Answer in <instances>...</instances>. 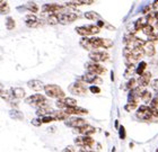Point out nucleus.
<instances>
[{"label": "nucleus", "mask_w": 158, "mask_h": 152, "mask_svg": "<svg viewBox=\"0 0 158 152\" xmlns=\"http://www.w3.org/2000/svg\"><path fill=\"white\" fill-rule=\"evenodd\" d=\"M44 91H45L46 96L51 97V98H58V99L64 98V91L61 87L56 86V85H45Z\"/></svg>", "instance_id": "1"}, {"label": "nucleus", "mask_w": 158, "mask_h": 152, "mask_svg": "<svg viewBox=\"0 0 158 152\" xmlns=\"http://www.w3.org/2000/svg\"><path fill=\"white\" fill-rule=\"evenodd\" d=\"M25 102L28 104V105L34 106V107H36V108L39 109V108H41L42 106L46 105V97L41 95V94H35V95H32V96H30L28 98H26Z\"/></svg>", "instance_id": "2"}, {"label": "nucleus", "mask_w": 158, "mask_h": 152, "mask_svg": "<svg viewBox=\"0 0 158 152\" xmlns=\"http://www.w3.org/2000/svg\"><path fill=\"white\" fill-rule=\"evenodd\" d=\"M99 28L97 25H87V26H80V27H77L76 28V32L80 35V36H84V37H87V36H90V35H95V34L99 33Z\"/></svg>", "instance_id": "3"}, {"label": "nucleus", "mask_w": 158, "mask_h": 152, "mask_svg": "<svg viewBox=\"0 0 158 152\" xmlns=\"http://www.w3.org/2000/svg\"><path fill=\"white\" fill-rule=\"evenodd\" d=\"M70 93L73 94V95H77V96H84L87 93V89H86V83L81 80H79L77 82H75L73 85L69 87Z\"/></svg>", "instance_id": "4"}, {"label": "nucleus", "mask_w": 158, "mask_h": 152, "mask_svg": "<svg viewBox=\"0 0 158 152\" xmlns=\"http://www.w3.org/2000/svg\"><path fill=\"white\" fill-rule=\"evenodd\" d=\"M64 124L69 127H75V129H80L82 126L87 125V121L81 117H69V118L64 121Z\"/></svg>", "instance_id": "5"}, {"label": "nucleus", "mask_w": 158, "mask_h": 152, "mask_svg": "<svg viewBox=\"0 0 158 152\" xmlns=\"http://www.w3.org/2000/svg\"><path fill=\"white\" fill-rule=\"evenodd\" d=\"M63 9H64V7L58 5V3H46L42 7V10L44 13H50L51 15L61 13V11H63Z\"/></svg>", "instance_id": "6"}, {"label": "nucleus", "mask_w": 158, "mask_h": 152, "mask_svg": "<svg viewBox=\"0 0 158 152\" xmlns=\"http://www.w3.org/2000/svg\"><path fill=\"white\" fill-rule=\"evenodd\" d=\"M89 59L92 60L93 62L98 63V62H104L109 59V54L106 52H99V51H94V52L89 53Z\"/></svg>", "instance_id": "7"}, {"label": "nucleus", "mask_w": 158, "mask_h": 152, "mask_svg": "<svg viewBox=\"0 0 158 152\" xmlns=\"http://www.w3.org/2000/svg\"><path fill=\"white\" fill-rule=\"evenodd\" d=\"M87 70H88V72L90 73H94L96 76H99V74H104L106 71V69L104 66H102L101 64H97L95 62H90V63H87V66H86Z\"/></svg>", "instance_id": "8"}, {"label": "nucleus", "mask_w": 158, "mask_h": 152, "mask_svg": "<svg viewBox=\"0 0 158 152\" xmlns=\"http://www.w3.org/2000/svg\"><path fill=\"white\" fill-rule=\"evenodd\" d=\"M137 117L140 119H143V121H150L152 118H154L150 114V110H149V107L147 106H140L137 112Z\"/></svg>", "instance_id": "9"}, {"label": "nucleus", "mask_w": 158, "mask_h": 152, "mask_svg": "<svg viewBox=\"0 0 158 152\" xmlns=\"http://www.w3.org/2000/svg\"><path fill=\"white\" fill-rule=\"evenodd\" d=\"M60 18V24L62 25H67V24H70L75 22V20L78 18V15L76 13H67V14H61L59 15Z\"/></svg>", "instance_id": "10"}, {"label": "nucleus", "mask_w": 158, "mask_h": 152, "mask_svg": "<svg viewBox=\"0 0 158 152\" xmlns=\"http://www.w3.org/2000/svg\"><path fill=\"white\" fill-rule=\"evenodd\" d=\"M25 23H26V25L30 28H35V27L40 26L41 25V20L37 18L36 16H34V15H27L26 17H25Z\"/></svg>", "instance_id": "11"}, {"label": "nucleus", "mask_w": 158, "mask_h": 152, "mask_svg": "<svg viewBox=\"0 0 158 152\" xmlns=\"http://www.w3.org/2000/svg\"><path fill=\"white\" fill-rule=\"evenodd\" d=\"M150 79H152V73L150 72H145L142 76H140L137 80V82H138V86L139 87H142V88H145L147 87L150 83Z\"/></svg>", "instance_id": "12"}, {"label": "nucleus", "mask_w": 158, "mask_h": 152, "mask_svg": "<svg viewBox=\"0 0 158 152\" xmlns=\"http://www.w3.org/2000/svg\"><path fill=\"white\" fill-rule=\"evenodd\" d=\"M68 115H85L88 113V110L82 107H71V108H64L63 109Z\"/></svg>", "instance_id": "13"}, {"label": "nucleus", "mask_w": 158, "mask_h": 152, "mask_svg": "<svg viewBox=\"0 0 158 152\" xmlns=\"http://www.w3.org/2000/svg\"><path fill=\"white\" fill-rule=\"evenodd\" d=\"M27 86L30 87L31 89L35 90V91H42L44 90V85H43L42 81H40V80H30L28 82H27Z\"/></svg>", "instance_id": "14"}, {"label": "nucleus", "mask_w": 158, "mask_h": 152, "mask_svg": "<svg viewBox=\"0 0 158 152\" xmlns=\"http://www.w3.org/2000/svg\"><path fill=\"white\" fill-rule=\"evenodd\" d=\"M77 131H78L80 134H82L84 136H89L96 132V129L94 127V126L87 124V125L82 126V127H80V129H77Z\"/></svg>", "instance_id": "15"}, {"label": "nucleus", "mask_w": 158, "mask_h": 152, "mask_svg": "<svg viewBox=\"0 0 158 152\" xmlns=\"http://www.w3.org/2000/svg\"><path fill=\"white\" fill-rule=\"evenodd\" d=\"M142 50H143V53H145L146 55H148V56H154L156 53L155 45L152 43H150V42H148V41H146L145 45L142 47Z\"/></svg>", "instance_id": "16"}, {"label": "nucleus", "mask_w": 158, "mask_h": 152, "mask_svg": "<svg viewBox=\"0 0 158 152\" xmlns=\"http://www.w3.org/2000/svg\"><path fill=\"white\" fill-rule=\"evenodd\" d=\"M53 113V109L52 107H50L48 104L44 106H42L41 108H39L36 110V115L37 116H46V115H51Z\"/></svg>", "instance_id": "17"}, {"label": "nucleus", "mask_w": 158, "mask_h": 152, "mask_svg": "<svg viewBox=\"0 0 158 152\" xmlns=\"http://www.w3.org/2000/svg\"><path fill=\"white\" fill-rule=\"evenodd\" d=\"M97 77L96 74H94V73H85L84 76H81V78H80V80L81 81H84L85 83H95V80L97 79Z\"/></svg>", "instance_id": "18"}, {"label": "nucleus", "mask_w": 158, "mask_h": 152, "mask_svg": "<svg viewBox=\"0 0 158 152\" xmlns=\"http://www.w3.org/2000/svg\"><path fill=\"white\" fill-rule=\"evenodd\" d=\"M11 95H13L14 98H17V99H22L25 97V90L23 88H19V87H16V88H13L11 89Z\"/></svg>", "instance_id": "19"}, {"label": "nucleus", "mask_w": 158, "mask_h": 152, "mask_svg": "<svg viewBox=\"0 0 158 152\" xmlns=\"http://www.w3.org/2000/svg\"><path fill=\"white\" fill-rule=\"evenodd\" d=\"M157 20H158V11L157 10H152V13H149L148 17H147V22H148L149 25H152L154 23H157Z\"/></svg>", "instance_id": "20"}, {"label": "nucleus", "mask_w": 158, "mask_h": 152, "mask_svg": "<svg viewBox=\"0 0 158 152\" xmlns=\"http://www.w3.org/2000/svg\"><path fill=\"white\" fill-rule=\"evenodd\" d=\"M46 22H48L49 25H56V24H59L60 23L59 14H52V15H50L46 18Z\"/></svg>", "instance_id": "21"}, {"label": "nucleus", "mask_w": 158, "mask_h": 152, "mask_svg": "<svg viewBox=\"0 0 158 152\" xmlns=\"http://www.w3.org/2000/svg\"><path fill=\"white\" fill-rule=\"evenodd\" d=\"M147 24H148V22H147V18H145V17H141V18H139V19L135 20V27L138 30H142V28H143Z\"/></svg>", "instance_id": "22"}, {"label": "nucleus", "mask_w": 158, "mask_h": 152, "mask_svg": "<svg viewBox=\"0 0 158 152\" xmlns=\"http://www.w3.org/2000/svg\"><path fill=\"white\" fill-rule=\"evenodd\" d=\"M63 102H64V106H66V108L77 107V100L75 99V98H70V97L63 98Z\"/></svg>", "instance_id": "23"}, {"label": "nucleus", "mask_w": 158, "mask_h": 152, "mask_svg": "<svg viewBox=\"0 0 158 152\" xmlns=\"http://www.w3.org/2000/svg\"><path fill=\"white\" fill-rule=\"evenodd\" d=\"M85 17L89 20H97V22L101 20V16L97 13H95V11H87L85 14Z\"/></svg>", "instance_id": "24"}, {"label": "nucleus", "mask_w": 158, "mask_h": 152, "mask_svg": "<svg viewBox=\"0 0 158 152\" xmlns=\"http://www.w3.org/2000/svg\"><path fill=\"white\" fill-rule=\"evenodd\" d=\"M146 68H147V63L143 62V61H142V62L139 63L138 68L135 69V73H137V74H139V77L142 76V74H143V73L146 72V71H145Z\"/></svg>", "instance_id": "25"}, {"label": "nucleus", "mask_w": 158, "mask_h": 152, "mask_svg": "<svg viewBox=\"0 0 158 152\" xmlns=\"http://www.w3.org/2000/svg\"><path fill=\"white\" fill-rule=\"evenodd\" d=\"M138 87V82H137V80L131 78V79H129L128 83H127V89L130 91V90H133L135 88Z\"/></svg>", "instance_id": "26"}, {"label": "nucleus", "mask_w": 158, "mask_h": 152, "mask_svg": "<svg viewBox=\"0 0 158 152\" xmlns=\"http://www.w3.org/2000/svg\"><path fill=\"white\" fill-rule=\"evenodd\" d=\"M25 8H26L27 10H30L31 13H34V14L39 11V7H37V5L35 2H27Z\"/></svg>", "instance_id": "27"}, {"label": "nucleus", "mask_w": 158, "mask_h": 152, "mask_svg": "<svg viewBox=\"0 0 158 152\" xmlns=\"http://www.w3.org/2000/svg\"><path fill=\"white\" fill-rule=\"evenodd\" d=\"M142 32H143V34H146L147 36H149V35H152V34L155 33L154 26H152V25H149V24H147V25L142 28Z\"/></svg>", "instance_id": "28"}, {"label": "nucleus", "mask_w": 158, "mask_h": 152, "mask_svg": "<svg viewBox=\"0 0 158 152\" xmlns=\"http://www.w3.org/2000/svg\"><path fill=\"white\" fill-rule=\"evenodd\" d=\"M10 116H11V118H16V119L23 118V114H22L18 109H13V110H10Z\"/></svg>", "instance_id": "29"}, {"label": "nucleus", "mask_w": 158, "mask_h": 152, "mask_svg": "<svg viewBox=\"0 0 158 152\" xmlns=\"http://www.w3.org/2000/svg\"><path fill=\"white\" fill-rule=\"evenodd\" d=\"M15 26H16L15 20H14L11 17H8V18L6 19V27L9 30H14V28H15Z\"/></svg>", "instance_id": "30"}, {"label": "nucleus", "mask_w": 158, "mask_h": 152, "mask_svg": "<svg viewBox=\"0 0 158 152\" xmlns=\"http://www.w3.org/2000/svg\"><path fill=\"white\" fill-rule=\"evenodd\" d=\"M141 99L143 100L145 102H152V93L150 91H148V90H145L143 91V94H142V96H141Z\"/></svg>", "instance_id": "31"}, {"label": "nucleus", "mask_w": 158, "mask_h": 152, "mask_svg": "<svg viewBox=\"0 0 158 152\" xmlns=\"http://www.w3.org/2000/svg\"><path fill=\"white\" fill-rule=\"evenodd\" d=\"M113 41L110 40V38H102V47L104 49H110V47L113 46Z\"/></svg>", "instance_id": "32"}, {"label": "nucleus", "mask_w": 158, "mask_h": 152, "mask_svg": "<svg viewBox=\"0 0 158 152\" xmlns=\"http://www.w3.org/2000/svg\"><path fill=\"white\" fill-rule=\"evenodd\" d=\"M40 119H41V123H42V124H45V123H51V122H53V121H56V118H54V117H52L51 115L42 116V117H40Z\"/></svg>", "instance_id": "33"}, {"label": "nucleus", "mask_w": 158, "mask_h": 152, "mask_svg": "<svg viewBox=\"0 0 158 152\" xmlns=\"http://www.w3.org/2000/svg\"><path fill=\"white\" fill-rule=\"evenodd\" d=\"M135 108H137V102H128V104L124 106V109L127 110V112L135 110Z\"/></svg>", "instance_id": "34"}, {"label": "nucleus", "mask_w": 158, "mask_h": 152, "mask_svg": "<svg viewBox=\"0 0 158 152\" xmlns=\"http://www.w3.org/2000/svg\"><path fill=\"white\" fill-rule=\"evenodd\" d=\"M148 42H150V43H156V42H158V35L157 34H152V35H149L148 36Z\"/></svg>", "instance_id": "35"}, {"label": "nucleus", "mask_w": 158, "mask_h": 152, "mask_svg": "<svg viewBox=\"0 0 158 152\" xmlns=\"http://www.w3.org/2000/svg\"><path fill=\"white\" fill-rule=\"evenodd\" d=\"M118 135H120V139H125V129L123 126H120L118 129Z\"/></svg>", "instance_id": "36"}, {"label": "nucleus", "mask_w": 158, "mask_h": 152, "mask_svg": "<svg viewBox=\"0 0 158 152\" xmlns=\"http://www.w3.org/2000/svg\"><path fill=\"white\" fill-rule=\"evenodd\" d=\"M56 106H58V108L63 110V109L66 108V106H64V102H63V98L62 99H58L56 100Z\"/></svg>", "instance_id": "37"}, {"label": "nucleus", "mask_w": 158, "mask_h": 152, "mask_svg": "<svg viewBox=\"0 0 158 152\" xmlns=\"http://www.w3.org/2000/svg\"><path fill=\"white\" fill-rule=\"evenodd\" d=\"M150 107H152V108H158V97L157 96L152 99V102H150Z\"/></svg>", "instance_id": "38"}, {"label": "nucleus", "mask_w": 158, "mask_h": 152, "mask_svg": "<svg viewBox=\"0 0 158 152\" xmlns=\"http://www.w3.org/2000/svg\"><path fill=\"white\" fill-rule=\"evenodd\" d=\"M149 110H150V114L154 118H157L158 117V108H152V107H149Z\"/></svg>", "instance_id": "39"}, {"label": "nucleus", "mask_w": 158, "mask_h": 152, "mask_svg": "<svg viewBox=\"0 0 158 152\" xmlns=\"http://www.w3.org/2000/svg\"><path fill=\"white\" fill-rule=\"evenodd\" d=\"M150 86L154 90L158 91V79H154L152 81H150Z\"/></svg>", "instance_id": "40"}, {"label": "nucleus", "mask_w": 158, "mask_h": 152, "mask_svg": "<svg viewBox=\"0 0 158 152\" xmlns=\"http://www.w3.org/2000/svg\"><path fill=\"white\" fill-rule=\"evenodd\" d=\"M89 91L93 94H99L101 93V89H99V87H96V86H92L89 88Z\"/></svg>", "instance_id": "41"}, {"label": "nucleus", "mask_w": 158, "mask_h": 152, "mask_svg": "<svg viewBox=\"0 0 158 152\" xmlns=\"http://www.w3.org/2000/svg\"><path fill=\"white\" fill-rule=\"evenodd\" d=\"M9 13V5H7V6L2 7L1 9H0V14H2V15H5V14H8Z\"/></svg>", "instance_id": "42"}, {"label": "nucleus", "mask_w": 158, "mask_h": 152, "mask_svg": "<svg viewBox=\"0 0 158 152\" xmlns=\"http://www.w3.org/2000/svg\"><path fill=\"white\" fill-rule=\"evenodd\" d=\"M32 124H33V125H35V126H41V125H42L40 117H37V118H34L33 121H32Z\"/></svg>", "instance_id": "43"}, {"label": "nucleus", "mask_w": 158, "mask_h": 152, "mask_svg": "<svg viewBox=\"0 0 158 152\" xmlns=\"http://www.w3.org/2000/svg\"><path fill=\"white\" fill-rule=\"evenodd\" d=\"M152 6H150V5H149V6H146L145 8H143V9H142V13L143 14H147V13H152Z\"/></svg>", "instance_id": "44"}, {"label": "nucleus", "mask_w": 158, "mask_h": 152, "mask_svg": "<svg viewBox=\"0 0 158 152\" xmlns=\"http://www.w3.org/2000/svg\"><path fill=\"white\" fill-rule=\"evenodd\" d=\"M63 152H76V149H75V146H67L66 149H63Z\"/></svg>", "instance_id": "45"}, {"label": "nucleus", "mask_w": 158, "mask_h": 152, "mask_svg": "<svg viewBox=\"0 0 158 152\" xmlns=\"http://www.w3.org/2000/svg\"><path fill=\"white\" fill-rule=\"evenodd\" d=\"M8 3L6 2V1H3V0H0V9L2 8V7H5V6H7Z\"/></svg>", "instance_id": "46"}, {"label": "nucleus", "mask_w": 158, "mask_h": 152, "mask_svg": "<svg viewBox=\"0 0 158 152\" xmlns=\"http://www.w3.org/2000/svg\"><path fill=\"white\" fill-rule=\"evenodd\" d=\"M152 6V9H157V8H158V1H155Z\"/></svg>", "instance_id": "47"}, {"label": "nucleus", "mask_w": 158, "mask_h": 152, "mask_svg": "<svg viewBox=\"0 0 158 152\" xmlns=\"http://www.w3.org/2000/svg\"><path fill=\"white\" fill-rule=\"evenodd\" d=\"M3 91H5V90H3V86L0 83V96H1V94H2Z\"/></svg>", "instance_id": "48"}, {"label": "nucleus", "mask_w": 158, "mask_h": 152, "mask_svg": "<svg viewBox=\"0 0 158 152\" xmlns=\"http://www.w3.org/2000/svg\"><path fill=\"white\" fill-rule=\"evenodd\" d=\"M156 26H157V28H158V20H157V23H156Z\"/></svg>", "instance_id": "49"}, {"label": "nucleus", "mask_w": 158, "mask_h": 152, "mask_svg": "<svg viewBox=\"0 0 158 152\" xmlns=\"http://www.w3.org/2000/svg\"><path fill=\"white\" fill-rule=\"evenodd\" d=\"M156 152H158V150H157V151H156Z\"/></svg>", "instance_id": "50"}, {"label": "nucleus", "mask_w": 158, "mask_h": 152, "mask_svg": "<svg viewBox=\"0 0 158 152\" xmlns=\"http://www.w3.org/2000/svg\"><path fill=\"white\" fill-rule=\"evenodd\" d=\"M157 35H158V33H157Z\"/></svg>", "instance_id": "51"}]
</instances>
